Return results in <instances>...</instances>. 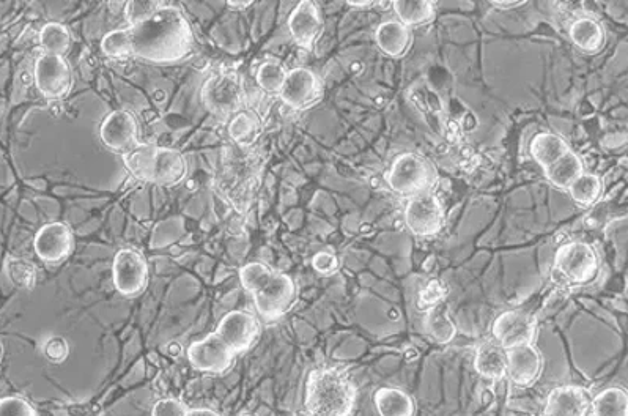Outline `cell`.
Wrapping results in <instances>:
<instances>
[{
  "label": "cell",
  "instance_id": "36",
  "mask_svg": "<svg viewBox=\"0 0 628 416\" xmlns=\"http://www.w3.org/2000/svg\"><path fill=\"white\" fill-rule=\"evenodd\" d=\"M444 297H446V292H444V286L440 283V281H432V283L427 284L425 289L421 290V294H419L418 300V308L421 311H429L433 306L440 305L443 303Z\"/></svg>",
  "mask_w": 628,
  "mask_h": 416
},
{
  "label": "cell",
  "instance_id": "15",
  "mask_svg": "<svg viewBox=\"0 0 628 416\" xmlns=\"http://www.w3.org/2000/svg\"><path fill=\"white\" fill-rule=\"evenodd\" d=\"M544 371V358L534 344L507 350V374L514 385L531 388Z\"/></svg>",
  "mask_w": 628,
  "mask_h": 416
},
{
  "label": "cell",
  "instance_id": "27",
  "mask_svg": "<svg viewBox=\"0 0 628 416\" xmlns=\"http://www.w3.org/2000/svg\"><path fill=\"white\" fill-rule=\"evenodd\" d=\"M392 10L397 15V21L407 27L425 26L432 23L436 16L435 4L432 2H411V0H397L392 2Z\"/></svg>",
  "mask_w": 628,
  "mask_h": 416
},
{
  "label": "cell",
  "instance_id": "23",
  "mask_svg": "<svg viewBox=\"0 0 628 416\" xmlns=\"http://www.w3.org/2000/svg\"><path fill=\"white\" fill-rule=\"evenodd\" d=\"M374 405L378 416H416L413 398L399 388H378L374 394Z\"/></svg>",
  "mask_w": 628,
  "mask_h": 416
},
{
  "label": "cell",
  "instance_id": "3",
  "mask_svg": "<svg viewBox=\"0 0 628 416\" xmlns=\"http://www.w3.org/2000/svg\"><path fill=\"white\" fill-rule=\"evenodd\" d=\"M356 404V387L340 368H318L306 382L303 416H350Z\"/></svg>",
  "mask_w": 628,
  "mask_h": 416
},
{
  "label": "cell",
  "instance_id": "11",
  "mask_svg": "<svg viewBox=\"0 0 628 416\" xmlns=\"http://www.w3.org/2000/svg\"><path fill=\"white\" fill-rule=\"evenodd\" d=\"M112 272L115 289L119 290L123 297H136L147 287V262L136 249H122L115 254Z\"/></svg>",
  "mask_w": 628,
  "mask_h": 416
},
{
  "label": "cell",
  "instance_id": "33",
  "mask_svg": "<svg viewBox=\"0 0 628 416\" xmlns=\"http://www.w3.org/2000/svg\"><path fill=\"white\" fill-rule=\"evenodd\" d=\"M289 71L285 70L284 65L278 62H266L259 68L257 73V82L259 86L271 95H279L282 87H284L285 78Z\"/></svg>",
  "mask_w": 628,
  "mask_h": 416
},
{
  "label": "cell",
  "instance_id": "25",
  "mask_svg": "<svg viewBox=\"0 0 628 416\" xmlns=\"http://www.w3.org/2000/svg\"><path fill=\"white\" fill-rule=\"evenodd\" d=\"M544 172L551 185L556 186L559 190H569L573 182L580 179L581 175L584 174V164L577 153L569 150L556 163L544 169Z\"/></svg>",
  "mask_w": 628,
  "mask_h": 416
},
{
  "label": "cell",
  "instance_id": "8",
  "mask_svg": "<svg viewBox=\"0 0 628 416\" xmlns=\"http://www.w3.org/2000/svg\"><path fill=\"white\" fill-rule=\"evenodd\" d=\"M403 220L416 237H433L443 231L446 213L435 194H422L408 201Z\"/></svg>",
  "mask_w": 628,
  "mask_h": 416
},
{
  "label": "cell",
  "instance_id": "18",
  "mask_svg": "<svg viewBox=\"0 0 628 416\" xmlns=\"http://www.w3.org/2000/svg\"><path fill=\"white\" fill-rule=\"evenodd\" d=\"M289 30L296 45L304 49H314L323 32L322 10L314 2L304 0L296 5L289 18Z\"/></svg>",
  "mask_w": 628,
  "mask_h": 416
},
{
  "label": "cell",
  "instance_id": "17",
  "mask_svg": "<svg viewBox=\"0 0 628 416\" xmlns=\"http://www.w3.org/2000/svg\"><path fill=\"white\" fill-rule=\"evenodd\" d=\"M34 248L35 253L43 262L56 264L60 260L67 259L73 251V232L67 224H46L35 235Z\"/></svg>",
  "mask_w": 628,
  "mask_h": 416
},
{
  "label": "cell",
  "instance_id": "2",
  "mask_svg": "<svg viewBox=\"0 0 628 416\" xmlns=\"http://www.w3.org/2000/svg\"><path fill=\"white\" fill-rule=\"evenodd\" d=\"M241 284L254 297L255 308L265 322L282 319L295 306L298 292L289 275L262 262H251L240 270Z\"/></svg>",
  "mask_w": 628,
  "mask_h": 416
},
{
  "label": "cell",
  "instance_id": "4",
  "mask_svg": "<svg viewBox=\"0 0 628 416\" xmlns=\"http://www.w3.org/2000/svg\"><path fill=\"white\" fill-rule=\"evenodd\" d=\"M126 169L134 179L161 186L182 183L188 175V161L182 152L161 145L137 142L122 155Z\"/></svg>",
  "mask_w": 628,
  "mask_h": 416
},
{
  "label": "cell",
  "instance_id": "6",
  "mask_svg": "<svg viewBox=\"0 0 628 416\" xmlns=\"http://www.w3.org/2000/svg\"><path fill=\"white\" fill-rule=\"evenodd\" d=\"M438 183L435 166L424 156L402 153L392 161L388 172V185L392 193L403 199H413L432 193Z\"/></svg>",
  "mask_w": 628,
  "mask_h": 416
},
{
  "label": "cell",
  "instance_id": "12",
  "mask_svg": "<svg viewBox=\"0 0 628 416\" xmlns=\"http://www.w3.org/2000/svg\"><path fill=\"white\" fill-rule=\"evenodd\" d=\"M237 353L233 352L226 342L216 333H211L202 341L193 342L188 349L189 363L193 368L208 374H224L229 371Z\"/></svg>",
  "mask_w": 628,
  "mask_h": 416
},
{
  "label": "cell",
  "instance_id": "20",
  "mask_svg": "<svg viewBox=\"0 0 628 416\" xmlns=\"http://www.w3.org/2000/svg\"><path fill=\"white\" fill-rule=\"evenodd\" d=\"M375 41L386 56L397 59L407 54L413 35H411L410 27L403 26L397 19H389L377 27Z\"/></svg>",
  "mask_w": 628,
  "mask_h": 416
},
{
  "label": "cell",
  "instance_id": "5",
  "mask_svg": "<svg viewBox=\"0 0 628 416\" xmlns=\"http://www.w3.org/2000/svg\"><path fill=\"white\" fill-rule=\"evenodd\" d=\"M602 272V260L594 246L569 242L559 246L551 268V279L564 289H578L594 284Z\"/></svg>",
  "mask_w": 628,
  "mask_h": 416
},
{
  "label": "cell",
  "instance_id": "14",
  "mask_svg": "<svg viewBox=\"0 0 628 416\" xmlns=\"http://www.w3.org/2000/svg\"><path fill=\"white\" fill-rule=\"evenodd\" d=\"M215 333L238 355L254 346L260 335V324L249 312L232 311L219 322Z\"/></svg>",
  "mask_w": 628,
  "mask_h": 416
},
{
  "label": "cell",
  "instance_id": "39",
  "mask_svg": "<svg viewBox=\"0 0 628 416\" xmlns=\"http://www.w3.org/2000/svg\"><path fill=\"white\" fill-rule=\"evenodd\" d=\"M189 409L178 399H161L153 407L152 416H188Z\"/></svg>",
  "mask_w": 628,
  "mask_h": 416
},
{
  "label": "cell",
  "instance_id": "9",
  "mask_svg": "<svg viewBox=\"0 0 628 416\" xmlns=\"http://www.w3.org/2000/svg\"><path fill=\"white\" fill-rule=\"evenodd\" d=\"M492 341L504 350L532 344L537 335V320L525 311H506L492 325Z\"/></svg>",
  "mask_w": 628,
  "mask_h": 416
},
{
  "label": "cell",
  "instance_id": "26",
  "mask_svg": "<svg viewBox=\"0 0 628 416\" xmlns=\"http://www.w3.org/2000/svg\"><path fill=\"white\" fill-rule=\"evenodd\" d=\"M424 330L435 339L438 344H449L457 335V327L451 319V312L446 303L433 306L425 311Z\"/></svg>",
  "mask_w": 628,
  "mask_h": 416
},
{
  "label": "cell",
  "instance_id": "37",
  "mask_svg": "<svg viewBox=\"0 0 628 416\" xmlns=\"http://www.w3.org/2000/svg\"><path fill=\"white\" fill-rule=\"evenodd\" d=\"M45 355L52 363H63L67 360L68 353H70V346H68L67 339L62 336H52L46 341Z\"/></svg>",
  "mask_w": 628,
  "mask_h": 416
},
{
  "label": "cell",
  "instance_id": "7",
  "mask_svg": "<svg viewBox=\"0 0 628 416\" xmlns=\"http://www.w3.org/2000/svg\"><path fill=\"white\" fill-rule=\"evenodd\" d=\"M241 100V82L235 73H219L208 79L202 87L205 108L221 119L237 114Z\"/></svg>",
  "mask_w": 628,
  "mask_h": 416
},
{
  "label": "cell",
  "instance_id": "40",
  "mask_svg": "<svg viewBox=\"0 0 628 416\" xmlns=\"http://www.w3.org/2000/svg\"><path fill=\"white\" fill-rule=\"evenodd\" d=\"M492 5L493 7L501 8V10H509V8L521 7V5H525V2H517V0H509V2L495 0V2H492Z\"/></svg>",
  "mask_w": 628,
  "mask_h": 416
},
{
  "label": "cell",
  "instance_id": "30",
  "mask_svg": "<svg viewBox=\"0 0 628 416\" xmlns=\"http://www.w3.org/2000/svg\"><path fill=\"white\" fill-rule=\"evenodd\" d=\"M567 191L578 207L591 208L599 202L600 196H602L603 182L599 175L584 172L580 179L575 180Z\"/></svg>",
  "mask_w": 628,
  "mask_h": 416
},
{
  "label": "cell",
  "instance_id": "35",
  "mask_svg": "<svg viewBox=\"0 0 628 416\" xmlns=\"http://www.w3.org/2000/svg\"><path fill=\"white\" fill-rule=\"evenodd\" d=\"M163 7L159 2H128L125 5V15L130 26L142 23L144 19L150 18L158 8Z\"/></svg>",
  "mask_w": 628,
  "mask_h": 416
},
{
  "label": "cell",
  "instance_id": "28",
  "mask_svg": "<svg viewBox=\"0 0 628 416\" xmlns=\"http://www.w3.org/2000/svg\"><path fill=\"white\" fill-rule=\"evenodd\" d=\"M589 416H628L627 391L613 387L597 394L592 398Z\"/></svg>",
  "mask_w": 628,
  "mask_h": 416
},
{
  "label": "cell",
  "instance_id": "44",
  "mask_svg": "<svg viewBox=\"0 0 628 416\" xmlns=\"http://www.w3.org/2000/svg\"><path fill=\"white\" fill-rule=\"evenodd\" d=\"M0 358H2V346H0Z\"/></svg>",
  "mask_w": 628,
  "mask_h": 416
},
{
  "label": "cell",
  "instance_id": "24",
  "mask_svg": "<svg viewBox=\"0 0 628 416\" xmlns=\"http://www.w3.org/2000/svg\"><path fill=\"white\" fill-rule=\"evenodd\" d=\"M569 150L570 147L566 139L555 133L536 134L532 138L531 145H529L532 160L536 161L542 169H547L548 166L556 163Z\"/></svg>",
  "mask_w": 628,
  "mask_h": 416
},
{
  "label": "cell",
  "instance_id": "45",
  "mask_svg": "<svg viewBox=\"0 0 628 416\" xmlns=\"http://www.w3.org/2000/svg\"><path fill=\"white\" fill-rule=\"evenodd\" d=\"M240 416H252V415H240Z\"/></svg>",
  "mask_w": 628,
  "mask_h": 416
},
{
  "label": "cell",
  "instance_id": "29",
  "mask_svg": "<svg viewBox=\"0 0 628 416\" xmlns=\"http://www.w3.org/2000/svg\"><path fill=\"white\" fill-rule=\"evenodd\" d=\"M262 130V120L252 111L237 112L229 125V133L233 141L243 147L254 144L260 138Z\"/></svg>",
  "mask_w": 628,
  "mask_h": 416
},
{
  "label": "cell",
  "instance_id": "16",
  "mask_svg": "<svg viewBox=\"0 0 628 416\" xmlns=\"http://www.w3.org/2000/svg\"><path fill=\"white\" fill-rule=\"evenodd\" d=\"M101 141L114 152L126 153L137 144L139 125L130 111L120 109L112 112L101 125Z\"/></svg>",
  "mask_w": 628,
  "mask_h": 416
},
{
  "label": "cell",
  "instance_id": "32",
  "mask_svg": "<svg viewBox=\"0 0 628 416\" xmlns=\"http://www.w3.org/2000/svg\"><path fill=\"white\" fill-rule=\"evenodd\" d=\"M5 272L8 279L18 289H32L37 284V268L32 262L21 257H7L5 260Z\"/></svg>",
  "mask_w": 628,
  "mask_h": 416
},
{
  "label": "cell",
  "instance_id": "13",
  "mask_svg": "<svg viewBox=\"0 0 628 416\" xmlns=\"http://www.w3.org/2000/svg\"><path fill=\"white\" fill-rule=\"evenodd\" d=\"M282 101L296 111L312 108L323 97L322 81L314 71L293 68L287 73L281 93Z\"/></svg>",
  "mask_w": 628,
  "mask_h": 416
},
{
  "label": "cell",
  "instance_id": "22",
  "mask_svg": "<svg viewBox=\"0 0 628 416\" xmlns=\"http://www.w3.org/2000/svg\"><path fill=\"white\" fill-rule=\"evenodd\" d=\"M570 40L581 52L597 54L606 43L605 29L594 18H578L569 29Z\"/></svg>",
  "mask_w": 628,
  "mask_h": 416
},
{
  "label": "cell",
  "instance_id": "34",
  "mask_svg": "<svg viewBox=\"0 0 628 416\" xmlns=\"http://www.w3.org/2000/svg\"><path fill=\"white\" fill-rule=\"evenodd\" d=\"M0 416H38L34 405L18 396L0 399Z\"/></svg>",
  "mask_w": 628,
  "mask_h": 416
},
{
  "label": "cell",
  "instance_id": "19",
  "mask_svg": "<svg viewBox=\"0 0 628 416\" xmlns=\"http://www.w3.org/2000/svg\"><path fill=\"white\" fill-rule=\"evenodd\" d=\"M591 391L577 385L555 388L548 394L544 416H589Z\"/></svg>",
  "mask_w": 628,
  "mask_h": 416
},
{
  "label": "cell",
  "instance_id": "1",
  "mask_svg": "<svg viewBox=\"0 0 628 416\" xmlns=\"http://www.w3.org/2000/svg\"><path fill=\"white\" fill-rule=\"evenodd\" d=\"M194 34L182 10L163 5L142 23L112 30L101 41L109 57H139L153 64H174L193 49Z\"/></svg>",
  "mask_w": 628,
  "mask_h": 416
},
{
  "label": "cell",
  "instance_id": "42",
  "mask_svg": "<svg viewBox=\"0 0 628 416\" xmlns=\"http://www.w3.org/2000/svg\"><path fill=\"white\" fill-rule=\"evenodd\" d=\"M348 5H350V7H353V8H370V7H375V2H366V0H359V2H353V0H350V2H348Z\"/></svg>",
  "mask_w": 628,
  "mask_h": 416
},
{
  "label": "cell",
  "instance_id": "41",
  "mask_svg": "<svg viewBox=\"0 0 628 416\" xmlns=\"http://www.w3.org/2000/svg\"><path fill=\"white\" fill-rule=\"evenodd\" d=\"M188 416H219L218 413L208 409H193L189 410Z\"/></svg>",
  "mask_w": 628,
  "mask_h": 416
},
{
  "label": "cell",
  "instance_id": "38",
  "mask_svg": "<svg viewBox=\"0 0 628 416\" xmlns=\"http://www.w3.org/2000/svg\"><path fill=\"white\" fill-rule=\"evenodd\" d=\"M312 267L320 275H333L339 270V257L334 253H329V251H322V253L315 254L314 259H312Z\"/></svg>",
  "mask_w": 628,
  "mask_h": 416
},
{
  "label": "cell",
  "instance_id": "21",
  "mask_svg": "<svg viewBox=\"0 0 628 416\" xmlns=\"http://www.w3.org/2000/svg\"><path fill=\"white\" fill-rule=\"evenodd\" d=\"M474 369L484 379L503 380L507 374V350L495 341L484 342L474 355Z\"/></svg>",
  "mask_w": 628,
  "mask_h": 416
},
{
  "label": "cell",
  "instance_id": "10",
  "mask_svg": "<svg viewBox=\"0 0 628 416\" xmlns=\"http://www.w3.org/2000/svg\"><path fill=\"white\" fill-rule=\"evenodd\" d=\"M35 82L43 97L60 100L73 87V71L65 57L45 52L35 65Z\"/></svg>",
  "mask_w": 628,
  "mask_h": 416
},
{
  "label": "cell",
  "instance_id": "31",
  "mask_svg": "<svg viewBox=\"0 0 628 416\" xmlns=\"http://www.w3.org/2000/svg\"><path fill=\"white\" fill-rule=\"evenodd\" d=\"M40 43L46 54L65 56L71 46V34L67 26L60 23H49L41 29Z\"/></svg>",
  "mask_w": 628,
  "mask_h": 416
},
{
  "label": "cell",
  "instance_id": "43",
  "mask_svg": "<svg viewBox=\"0 0 628 416\" xmlns=\"http://www.w3.org/2000/svg\"><path fill=\"white\" fill-rule=\"evenodd\" d=\"M230 8H235V10H241V8L251 7L252 2H235V0H229L227 2Z\"/></svg>",
  "mask_w": 628,
  "mask_h": 416
}]
</instances>
